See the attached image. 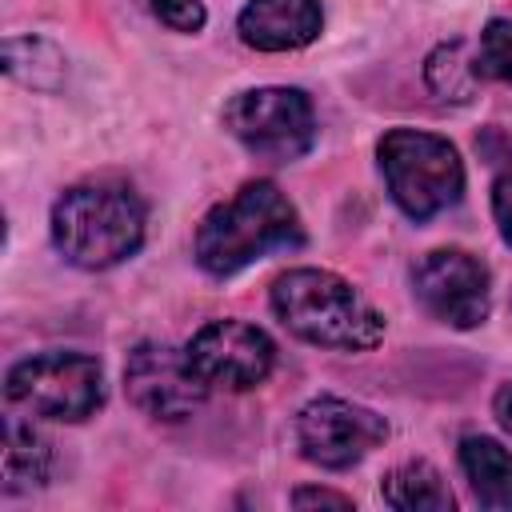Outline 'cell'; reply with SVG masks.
Instances as JSON below:
<instances>
[{"label": "cell", "mask_w": 512, "mask_h": 512, "mask_svg": "<svg viewBox=\"0 0 512 512\" xmlns=\"http://www.w3.org/2000/svg\"><path fill=\"white\" fill-rule=\"evenodd\" d=\"M376 164L392 204L408 220H432L464 196V160L448 136L388 128L376 140Z\"/></svg>", "instance_id": "277c9868"}, {"label": "cell", "mask_w": 512, "mask_h": 512, "mask_svg": "<svg viewBox=\"0 0 512 512\" xmlns=\"http://www.w3.org/2000/svg\"><path fill=\"white\" fill-rule=\"evenodd\" d=\"M144 200L124 180H80L52 204L48 232L56 252L84 272L124 264L144 244Z\"/></svg>", "instance_id": "7a4b0ae2"}, {"label": "cell", "mask_w": 512, "mask_h": 512, "mask_svg": "<svg viewBox=\"0 0 512 512\" xmlns=\"http://www.w3.org/2000/svg\"><path fill=\"white\" fill-rule=\"evenodd\" d=\"M324 28L320 0H248L236 16V32L256 52H296Z\"/></svg>", "instance_id": "8fae6325"}, {"label": "cell", "mask_w": 512, "mask_h": 512, "mask_svg": "<svg viewBox=\"0 0 512 512\" xmlns=\"http://www.w3.org/2000/svg\"><path fill=\"white\" fill-rule=\"evenodd\" d=\"M476 72L480 80H496L512 88V20L508 16H496L484 24L476 40Z\"/></svg>", "instance_id": "e0dca14e"}, {"label": "cell", "mask_w": 512, "mask_h": 512, "mask_svg": "<svg viewBox=\"0 0 512 512\" xmlns=\"http://www.w3.org/2000/svg\"><path fill=\"white\" fill-rule=\"evenodd\" d=\"M124 392L152 420H184L204 404L208 384L200 380L184 348L144 340L124 360Z\"/></svg>", "instance_id": "30bf717a"}, {"label": "cell", "mask_w": 512, "mask_h": 512, "mask_svg": "<svg viewBox=\"0 0 512 512\" xmlns=\"http://www.w3.org/2000/svg\"><path fill=\"white\" fill-rule=\"evenodd\" d=\"M388 440V420L356 400L344 396H312L300 412H296V444L300 456L316 468L328 472H344L352 464H360L368 452H376Z\"/></svg>", "instance_id": "52a82bcc"}, {"label": "cell", "mask_w": 512, "mask_h": 512, "mask_svg": "<svg viewBox=\"0 0 512 512\" xmlns=\"http://www.w3.org/2000/svg\"><path fill=\"white\" fill-rule=\"evenodd\" d=\"M424 84L432 88V96L452 100V104H468L476 96L480 72H476V56H468L464 40H448L436 44L424 60Z\"/></svg>", "instance_id": "9a60e30c"}, {"label": "cell", "mask_w": 512, "mask_h": 512, "mask_svg": "<svg viewBox=\"0 0 512 512\" xmlns=\"http://www.w3.org/2000/svg\"><path fill=\"white\" fill-rule=\"evenodd\" d=\"M224 128L268 164H292L316 144V108L304 88L260 84L224 104Z\"/></svg>", "instance_id": "8992f818"}, {"label": "cell", "mask_w": 512, "mask_h": 512, "mask_svg": "<svg viewBox=\"0 0 512 512\" xmlns=\"http://www.w3.org/2000/svg\"><path fill=\"white\" fill-rule=\"evenodd\" d=\"M164 28H172V32H200L204 28V20H208V12H204V4L200 0H140Z\"/></svg>", "instance_id": "ac0fdd59"}, {"label": "cell", "mask_w": 512, "mask_h": 512, "mask_svg": "<svg viewBox=\"0 0 512 512\" xmlns=\"http://www.w3.org/2000/svg\"><path fill=\"white\" fill-rule=\"evenodd\" d=\"M460 468L472 496L484 508L512 512V452L492 436H464L460 440Z\"/></svg>", "instance_id": "4fadbf2b"}, {"label": "cell", "mask_w": 512, "mask_h": 512, "mask_svg": "<svg viewBox=\"0 0 512 512\" xmlns=\"http://www.w3.org/2000/svg\"><path fill=\"white\" fill-rule=\"evenodd\" d=\"M0 468H4V492H32L48 484L52 476V444L48 436L20 416H4V444H0Z\"/></svg>", "instance_id": "7c38bea8"}, {"label": "cell", "mask_w": 512, "mask_h": 512, "mask_svg": "<svg viewBox=\"0 0 512 512\" xmlns=\"http://www.w3.org/2000/svg\"><path fill=\"white\" fill-rule=\"evenodd\" d=\"M276 320L304 344L332 352H368L384 340V316L372 300L328 268H288L272 280Z\"/></svg>", "instance_id": "3957f363"}, {"label": "cell", "mask_w": 512, "mask_h": 512, "mask_svg": "<svg viewBox=\"0 0 512 512\" xmlns=\"http://www.w3.org/2000/svg\"><path fill=\"white\" fill-rule=\"evenodd\" d=\"M300 244H304V224L296 204L272 180H248L228 200L212 204L200 216L192 256L212 280H228L248 264L264 260L268 252H284Z\"/></svg>", "instance_id": "6da1fadb"}, {"label": "cell", "mask_w": 512, "mask_h": 512, "mask_svg": "<svg viewBox=\"0 0 512 512\" xmlns=\"http://www.w3.org/2000/svg\"><path fill=\"white\" fill-rule=\"evenodd\" d=\"M380 496L388 508H400V512H452L456 508V496L448 492L444 476L428 460H404L388 468L380 480Z\"/></svg>", "instance_id": "5bb4252c"}, {"label": "cell", "mask_w": 512, "mask_h": 512, "mask_svg": "<svg viewBox=\"0 0 512 512\" xmlns=\"http://www.w3.org/2000/svg\"><path fill=\"white\" fill-rule=\"evenodd\" d=\"M4 72L28 88L52 92L64 76V56L40 36H8L4 40Z\"/></svg>", "instance_id": "2e32d148"}, {"label": "cell", "mask_w": 512, "mask_h": 512, "mask_svg": "<svg viewBox=\"0 0 512 512\" xmlns=\"http://www.w3.org/2000/svg\"><path fill=\"white\" fill-rule=\"evenodd\" d=\"M412 292L448 328H480L492 308V272L464 248H432L412 268Z\"/></svg>", "instance_id": "ba28073f"}, {"label": "cell", "mask_w": 512, "mask_h": 512, "mask_svg": "<svg viewBox=\"0 0 512 512\" xmlns=\"http://www.w3.org/2000/svg\"><path fill=\"white\" fill-rule=\"evenodd\" d=\"M292 504L296 508H352V500L344 492H328V488H296Z\"/></svg>", "instance_id": "ffe728a7"}, {"label": "cell", "mask_w": 512, "mask_h": 512, "mask_svg": "<svg viewBox=\"0 0 512 512\" xmlns=\"http://www.w3.org/2000/svg\"><path fill=\"white\" fill-rule=\"evenodd\" d=\"M4 396L32 420L80 424L104 404V368L88 352H36L8 368Z\"/></svg>", "instance_id": "5b68a950"}, {"label": "cell", "mask_w": 512, "mask_h": 512, "mask_svg": "<svg viewBox=\"0 0 512 512\" xmlns=\"http://www.w3.org/2000/svg\"><path fill=\"white\" fill-rule=\"evenodd\" d=\"M492 416H496V424L512 436V380H508V384H500V392L492 396Z\"/></svg>", "instance_id": "44dd1931"}, {"label": "cell", "mask_w": 512, "mask_h": 512, "mask_svg": "<svg viewBox=\"0 0 512 512\" xmlns=\"http://www.w3.org/2000/svg\"><path fill=\"white\" fill-rule=\"evenodd\" d=\"M492 220L500 228V240L512 248V172L496 176L492 184Z\"/></svg>", "instance_id": "d6986e66"}, {"label": "cell", "mask_w": 512, "mask_h": 512, "mask_svg": "<svg viewBox=\"0 0 512 512\" xmlns=\"http://www.w3.org/2000/svg\"><path fill=\"white\" fill-rule=\"evenodd\" d=\"M184 352L208 388H228V392H248L264 384L268 372L276 368L272 336L248 320H208L204 328L192 332Z\"/></svg>", "instance_id": "9c48e42d"}]
</instances>
